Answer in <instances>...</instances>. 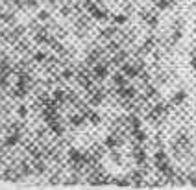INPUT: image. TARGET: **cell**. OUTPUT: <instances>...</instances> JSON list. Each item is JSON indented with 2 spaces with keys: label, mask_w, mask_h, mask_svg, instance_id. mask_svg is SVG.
Here are the masks:
<instances>
[{
  "label": "cell",
  "mask_w": 196,
  "mask_h": 190,
  "mask_svg": "<svg viewBox=\"0 0 196 190\" xmlns=\"http://www.w3.org/2000/svg\"><path fill=\"white\" fill-rule=\"evenodd\" d=\"M91 122H93V124H98V122H100L98 115H91Z\"/></svg>",
  "instance_id": "8fae6325"
},
{
  "label": "cell",
  "mask_w": 196,
  "mask_h": 190,
  "mask_svg": "<svg viewBox=\"0 0 196 190\" xmlns=\"http://www.w3.org/2000/svg\"><path fill=\"white\" fill-rule=\"evenodd\" d=\"M63 78H65V79L72 78V70H69V68H67V70H63Z\"/></svg>",
  "instance_id": "9c48e42d"
},
{
  "label": "cell",
  "mask_w": 196,
  "mask_h": 190,
  "mask_svg": "<svg viewBox=\"0 0 196 190\" xmlns=\"http://www.w3.org/2000/svg\"><path fill=\"white\" fill-rule=\"evenodd\" d=\"M70 159H74V161H78V159H80V153H78L76 150H70Z\"/></svg>",
  "instance_id": "ba28073f"
},
{
  "label": "cell",
  "mask_w": 196,
  "mask_h": 190,
  "mask_svg": "<svg viewBox=\"0 0 196 190\" xmlns=\"http://www.w3.org/2000/svg\"><path fill=\"white\" fill-rule=\"evenodd\" d=\"M33 59H35V61H44L46 55H44V52H37V54L33 55Z\"/></svg>",
  "instance_id": "277c9868"
},
{
  "label": "cell",
  "mask_w": 196,
  "mask_h": 190,
  "mask_svg": "<svg viewBox=\"0 0 196 190\" xmlns=\"http://www.w3.org/2000/svg\"><path fill=\"white\" fill-rule=\"evenodd\" d=\"M17 115H19L20 118H26V116H28V109H26V105H19V109H17Z\"/></svg>",
  "instance_id": "7a4b0ae2"
},
{
  "label": "cell",
  "mask_w": 196,
  "mask_h": 190,
  "mask_svg": "<svg viewBox=\"0 0 196 190\" xmlns=\"http://www.w3.org/2000/svg\"><path fill=\"white\" fill-rule=\"evenodd\" d=\"M63 96H65V94H63V91H59V89H57V91H54V98H56V100H63Z\"/></svg>",
  "instance_id": "5b68a950"
},
{
  "label": "cell",
  "mask_w": 196,
  "mask_h": 190,
  "mask_svg": "<svg viewBox=\"0 0 196 190\" xmlns=\"http://www.w3.org/2000/svg\"><path fill=\"white\" fill-rule=\"evenodd\" d=\"M96 74H98L100 78H104V76H106V68H104V67H96Z\"/></svg>",
  "instance_id": "52a82bcc"
},
{
  "label": "cell",
  "mask_w": 196,
  "mask_h": 190,
  "mask_svg": "<svg viewBox=\"0 0 196 190\" xmlns=\"http://www.w3.org/2000/svg\"><path fill=\"white\" fill-rule=\"evenodd\" d=\"M70 120H72V124H74V126H80V124H81V120H83V118H81V116H78V115H76V116H72V118H70Z\"/></svg>",
  "instance_id": "8992f818"
},
{
  "label": "cell",
  "mask_w": 196,
  "mask_h": 190,
  "mask_svg": "<svg viewBox=\"0 0 196 190\" xmlns=\"http://www.w3.org/2000/svg\"><path fill=\"white\" fill-rule=\"evenodd\" d=\"M35 41H37V42H41V41H44V35H37V37H35Z\"/></svg>",
  "instance_id": "4fadbf2b"
},
{
  "label": "cell",
  "mask_w": 196,
  "mask_h": 190,
  "mask_svg": "<svg viewBox=\"0 0 196 190\" xmlns=\"http://www.w3.org/2000/svg\"><path fill=\"white\" fill-rule=\"evenodd\" d=\"M39 18H41V20H46V18H48V13H46V11H41V13H39Z\"/></svg>",
  "instance_id": "30bf717a"
},
{
  "label": "cell",
  "mask_w": 196,
  "mask_h": 190,
  "mask_svg": "<svg viewBox=\"0 0 196 190\" xmlns=\"http://www.w3.org/2000/svg\"><path fill=\"white\" fill-rule=\"evenodd\" d=\"M52 131H54L56 135H63V127H61L59 124H52Z\"/></svg>",
  "instance_id": "3957f363"
},
{
  "label": "cell",
  "mask_w": 196,
  "mask_h": 190,
  "mask_svg": "<svg viewBox=\"0 0 196 190\" xmlns=\"http://www.w3.org/2000/svg\"><path fill=\"white\" fill-rule=\"evenodd\" d=\"M28 6H30V7H37V2H35V0H28Z\"/></svg>",
  "instance_id": "7c38bea8"
},
{
  "label": "cell",
  "mask_w": 196,
  "mask_h": 190,
  "mask_svg": "<svg viewBox=\"0 0 196 190\" xmlns=\"http://www.w3.org/2000/svg\"><path fill=\"white\" fill-rule=\"evenodd\" d=\"M19 139H20V135H19V133H13L11 137L6 139V146H15V144L19 142Z\"/></svg>",
  "instance_id": "6da1fadb"
}]
</instances>
